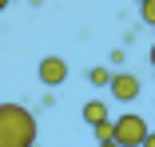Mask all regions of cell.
<instances>
[{
	"mask_svg": "<svg viewBox=\"0 0 155 147\" xmlns=\"http://www.w3.org/2000/svg\"><path fill=\"white\" fill-rule=\"evenodd\" d=\"M36 72H40V83H44V87H60V83L68 80V64L60 60V56H44Z\"/></svg>",
	"mask_w": 155,
	"mask_h": 147,
	"instance_id": "4",
	"label": "cell"
},
{
	"mask_svg": "<svg viewBox=\"0 0 155 147\" xmlns=\"http://www.w3.org/2000/svg\"><path fill=\"white\" fill-rule=\"evenodd\" d=\"M4 8H8V0H0V12H4Z\"/></svg>",
	"mask_w": 155,
	"mask_h": 147,
	"instance_id": "12",
	"label": "cell"
},
{
	"mask_svg": "<svg viewBox=\"0 0 155 147\" xmlns=\"http://www.w3.org/2000/svg\"><path fill=\"white\" fill-rule=\"evenodd\" d=\"M139 20L147 28H155V0H139Z\"/></svg>",
	"mask_w": 155,
	"mask_h": 147,
	"instance_id": "7",
	"label": "cell"
},
{
	"mask_svg": "<svg viewBox=\"0 0 155 147\" xmlns=\"http://www.w3.org/2000/svg\"><path fill=\"white\" fill-rule=\"evenodd\" d=\"M143 135H147V123H143V115H135V111L111 119V139H115L119 147H139Z\"/></svg>",
	"mask_w": 155,
	"mask_h": 147,
	"instance_id": "2",
	"label": "cell"
},
{
	"mask_svg": "<svg viewBox=\"0 0 155 147\" xmlns=\"http://www.w3.org/2000/svg\"><path fill=\"white\" fill-rule=\"evenodd\" d=\"M135 4H139V0H135Z\"/></svg>",
	"mask_w": 155,
	"mask_h": 147,
	"instance_id": "13",
	"label": "cell"
},
{
	"mask_svg": "<svg viewBox=\"0 0 155 147\" xmlns=\"http://www.w3.org/2000/svg\"><path fill=\"white\" fill-rule=\"evenodd\" d=\"M40 123L24 103H0V147H36Z\"/></svg>",
	"mask_w": 155,
	"mask_h": 147,
	"instance_id": "1",
	"label": "cell"
},
{
	"mask_svg": "<svg viewBox=\"0 0 155 147\" xmlns=\"http://www.w3.org/2000/svg\"><path fill=\"white\" fill-rule=\"evenodd\" d=\"M91 135H96V143H100V139H111V119H107V123H96Z\"/></svg>",
	"mask_w": 155,
	"mask_h": 147,
	"instance_id": "8",
	"label": "cell"
},
{
	"mask_svg": "<svg viewBox=\"0 0 155 147\" xmlns=\"http://www.w3.org/2000/svg\"><path fill=\"white\" fill-rule=\"evenodd\" d=\"M107 92H111V100H115V103H131V100H139L143 83H139V76H131V72H111Z\"/></svg>",
	"mask_w": 155,
	"mask_h": 147,
	"instance_id": "3",
	"label": "cell"
},
{
	"mask_svg": "<svg viewBox=\"0 0 155 147\" xmlns=\"http://www.w3.org/2000/svg\"><path fill=\"white\" fill-rule=\"evenodd\" d=\"M87 83H91V87H107V83H111V68H91V72H87Z\"/></svg>",
	"mask_w": 155,
	"mask_h": 147,
	"instance_id": "6",
	"label": "cell"
},
{
	"mask_svg": "<svg viewBox=\"0 0 155 147\" xmlns=\"http://www.w3.org/2000/svg\"><path fill=\"white\" fill-rule=\"evenodd\" d=\"M107 119H111V115H107V103H104V100H87V103H84V123H87V127L107 123Z\"/></svg>",
	"mask_w": 155,
	"mask_h": 147,
	"instance_id": "5",
	"label": "cell"
},
{
	"mask_svg": "<svg viewBox=\"0 0 155 147\" xmlns=\"http://www.w3.org/2000/svg\"><path fill=\"white\" fill-rule=\"evenodd\" d=\"M151 68H155V44H151Z\"/></svg>",
	"mask_w": 155,
	"mask_h": 147,
	"instance_id": "11",
	"label": "cell"
},
{
	"mask_svg": "<svg viewBox=\"0 0 155 147\" xmlns=\"http://www.w3.org/2000/svg\"><path fill=\"white\" fill-rule=\"evenodd\" d=\"M100 147H119V143L115 139H100Z\"/></svg>",
	"mask_w": 155,
	"mask_h": 147,
	"instance_id": "10",
	"label": "cell"
},
{
	"mask_svg": "<svg viewBox=\"0 0 155 147\" xmlns=\"http://www.w3.org/2000/svg\"><path fill=\"white\" fill-rule=\"evenodd\" d=\"M139 147H155V131H147V135H143V143H139Z\"/></svg>",
	"mask_w": 155,
	"mask_h": 147,
	"instance_id": "9",
	"label": "cell"
}]
</instances>
